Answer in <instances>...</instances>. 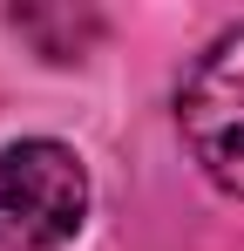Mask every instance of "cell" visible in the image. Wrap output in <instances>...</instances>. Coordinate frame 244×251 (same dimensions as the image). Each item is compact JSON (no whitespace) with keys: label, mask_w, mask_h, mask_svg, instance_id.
I'll use <instances>...</instances> for the list:
<instances>
[{"label":"cell","mask_w":244,"mask_h":251,"mask_svg":"<svg viewBox=\"0 0 244 251\" xmlns=\"http://www.w3.org/2000/svg\"><path fill=\"white\" fill-rule=\"evenodd\" d=\"M176 129L203 176L244 197V21L224 27L190 61V75L176 88Z\"/></svg>","instance_id":"2"},{"label":"cell","mask_w":244,"mask_h":251,"mask_svg":"<svg viewBox=\"0 0 244 251\" xmlns=\"http://www.w3.org/2000/svg\"><path fill=\"white\" fill-rule=\"evenodd\" d=\"M88 217V170L68 143L27 136L0 150V251H54Z\"/></svg>","instance_id":"1"}]
</instances>
